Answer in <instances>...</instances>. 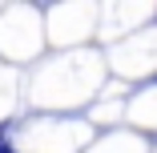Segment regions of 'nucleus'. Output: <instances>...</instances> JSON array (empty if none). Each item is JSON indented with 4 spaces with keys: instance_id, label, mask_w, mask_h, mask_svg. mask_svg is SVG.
Segmentation results:
<instances>
[{
    "instance_id": "obj_1",
    "label": "nucleus",
    "mask_w": 157,
    "mask_h": 153,
    "mask_svg": "<svg viewBox=\"0 0 157 153\" xmlns=\"http://www.w3.org/2000/svg\"><path fill=\"white\" fill-rule=\"evenodd\" d=\"M0 153H16V149H12V145L4 141V133H0Z\"/></svg>"
}]
</instances>
